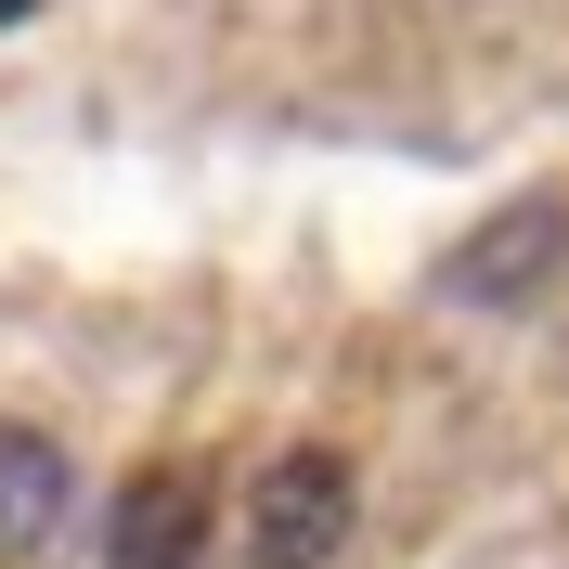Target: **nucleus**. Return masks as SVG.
Returning <instances> with one entry per match:
<instances>
[{
    "label": "nucleus",
    "mask_w": 569,
    "mask_h": 569,
    "mask_svg": "<svg viewBox=\"0 0 569 569\" xmlns=\"http://www.w3.org/2000/svg\"><path fill=\"white\" fill-rule=\"evenodd\" d=\"M104 569H208V479L194 466H142L130 492H117Z\"/></svg>",
    "instance_id": "3"
},
{
    "label": "nucleus",
    "mask_w": 569,
    "mask_h": 569,
    "mask_svg": "<svg viewBox=\"0 0 569 569\" xmlns=\"http://www.w3.org/2000/svg\"><path fill=\"white\" fill-rule=\"evenodd\" d=\"M350 453H323V440H298V453L259 466V492H247V557L259 569H323L337 543H350Z\"/></svg>",
    "instance_id": "1"
},
{
    "label": "nucleus",
    "mask_w": 569,
    "mask_h": 569,
    "mask_svg": "<svg viewBox=\"0 0 569 569\" xmlns=\"http://www.w3.org/2000/svg\"><path fill=\"white\" fill-rule=\"evenodd\" d=\"M66 440L52 427H0V557H39V543L66 531Z\"/></svg>",
    "instance_id": "4"
},
{
    "label": "nucleus",
    "mask_w": 569,
    "mask_h": 569,
    "mask_svg": "<svg viewBox=\"0 0 569 569\" xmlns=\"http://www.w3.org/2000/svg\"><path fill=\"white\" fill-rule=\"evenodd\" d=\"M557 259H569V194H518V208H492L453 259H440V298H466V311H518V298H543Z\"/></svg>",
    "instance_id": "2"
},
{
    "label": "nucleus",
    "mask_w": 569,
    "mask_h": 569,
    "mask_svg": "<svg viewBox=\"0 0 569 569\" xmlns=\"http://www.w3.org/2000/svg\"><path fill=\"white\" fill-rule=\"evenodd\" d=\"M27 13H52V0H0V27H27Z\"/></svg>",
    "instance_id": "5"
}]
</instances>
